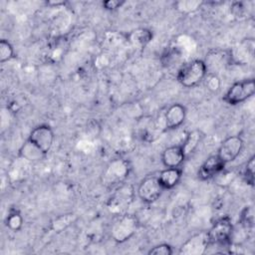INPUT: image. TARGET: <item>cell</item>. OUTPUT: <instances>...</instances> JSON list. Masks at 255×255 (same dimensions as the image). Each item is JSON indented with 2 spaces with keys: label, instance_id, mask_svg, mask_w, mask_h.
<instances>
[{
  "label": "cell",
  "instance_id": "6",
  "mask_svg": "<svg viewBox=\"0 0 255 255\" xmlns=\"http://www.w3.org/2000/svg\"><path fill=\"white\" fill-rule=\"evenodd\" d=\"M210 246L207 231H201L189 237L179 248L180 255H201Z\"/></svg>",
  "mask_w": 255,
  "mask_h": 255
},
{
  "label": "cell",
  "instance_id": "2",
  "mask_svg": "<svg viewBox=\"0 0 255 255\" xmlns=\"http://www.w3.org/2000/svg\"><path fill=\"white\" fill-rule=\"evenodd\" d=\"M138 228L137 218L131 214L120 215L112 224L111 237L117 243H124L131 238Z\"/></svg>",
  "mask_w": 255,
  "mask_h": 255
},
{
  "label": "cell",
  "instance_id": "11",
  "mask_svg": "<svg viewBox=\"0 0 255 255\" xmlns=\"http://www.w3.org/2000/svg\"><path fill=\"white\" fill-rule=\"evenodd\" d=\"M160 158L164 167H180L186 156L180 144H173L162 150Z\"/></svg>",
  "mask_w": 255,
  "mask_h": 255
},
{
  "label": "cell",
  "instance_id": "15",
  "mask_svg": "<svg viewBox=\"0 0 255 255\" xmlns=\"http://www.w3.org/2000/svg\"><path fill=\"white\" fill-rule=\"evenodd\" d=\"M46 152H44L37 144L28 138L18 149V156L29 162L40 161L46 156Z\"/></svg>",
  "mask_w": 255,
  "mask_h": 255
},
{
  "label": "cell",
  "instance_id": "14",
  "mask_svg": "<svg viewBox=\"0 0 255 255\" xmlns=\"http://www.w3.org/2000/svg\"><path fill=\"white\" fill-rule=\"evenodd\" d=\"M133 190L132 187L128 184H122L116 190L114 195L110 200V206L118 210L127 208L132 199Z\"/></svg>",
  "mask_w": 255,
  "mask_h": 255
},
{
  "label": "cell",
  "instance_id": "16",
  "mask_svg": "<svg viewBox=\"0 0 255 255\" xmlns=\"http://www.w3.org/2000/svg\"><path fill=\"white\" fill-rule=\"evenodd\" d=\"M156 176L163 189H172L179 183L182 170L180 167H165Z\"/></svg>",
  "mask_w": 255,
  "mask_h": 255
},
{
  "label": "cell",
  "instance_id": "19",
  "mask_svg": "<svg viewBox=\"0 0 255 255\" xmlns=\"http://www.w3.org/2000/svg\"><path fill=\"white\" fill-rule=\"evenodd\" d=\"M24 223V219L21 215V213L17 210H12L10 213L7 215L5 219V224L6 226L11 230V231H19Z\"/></svg>",
  "mask_w": 255,
  "mask_h": 255
},
{
  "label": "cell",
  "instance_id": "24",
  "mask_svg": "<svg viewBox=\"0 0 255 255\" xmlns=\"http://www.w3.org/2000/svg\"><path fill=\"white\" fill-rule=\"evenodd\" d=\"M173 253L172 247L169 244L161 243L153 246L147 252L148 255H171Z\"/></svg>",
  "mask_w": 255,
  "mask_h": 255
},
{
  "label": "cell",
  "instance_id": "3",
  "mask_svg": "<svg viewBox=\"0 0 255 255\" xmlns=\"http://www.w3.org/2000/svg\"><path fill=\"white\" fill-rule=\"evenodd\" d=\"M255 83L253 79L239 81L230 86L222 100L231 106H236L247 101L254 95Z\"/></svg>",
  "mask_w": 255,
  "mask_h": 255
},
{
  "label": "cell",
  "instance_id": "10",
  "mask_svg": "<svg viewBox=\"0 0 255 255\" xmlns=\"http://www.w3.org/2000/svg\"><path fill=\"white\" fill-rule=\"evenodd\" d=\"M226 166V163L217 155L208 156L200 165L197 176L200 180H208L220 174Z\"/></svg>",
  "mask_w": 255,
  "mask_h": 255
},
{
  "label": "cell",
  "instance_id": "27",
  "mask_svg": "<svg viewBox=\"0 0 255 255\" xmlns=\"http://www.w3.org/2000/svg\"><path fill=\"white\" fill-rule=\"evenodd\" d=\"M123 4H124V2H123V1L108 0V1H104V2H103V7H104L106 10L113 11V10H116V9L120 8Z\"/></svg>",
  "mask_w": 255,
  "mask_h": 255
},
{
  "label": "cell",
  "instance_id": "5",
  "mask_svg": "<svg viewBox=\"0 0 255 255\" xmlns=\"http://www.w3.org/2000/svg\"><path fill=\"white\" fill-rule=\"evenodd\" d=\"M164 189L160 185L156 175H149L144 177L138 184L136 193L138 198L146 203L150 204L155 202L161 195Z\"/></svg>",
  "mask_w": 255,
  "mask_h": 255
},
{
  "label": "cell",
  "instance_id": "20",
  "mask_svg": "<svg viewBox=\"0 0 255 255\" xmlns=\"http://www.w3.org/2000/svg\"><path fill=\"white\" fill-rule=\"evenodd\" d=\"M203 4L202 1L197 0H186V1H178L174 4V7L182 12V13H190L197 10Z\"/></svg>",
  "mask_w": 255,
  "mask_h": 255
},
{
  "label": "cell",
  "instance_id": "12",
  "mask_svg": "<svg viewBox=\"0 0 255 255\" xmlns=\"http://www.w3.org/2000/svg\"><path fill=\"white\" fill-rule=\"evenodd\" d=\"M128 174V167L123 160L116 159L111 162L105 173V179L108 184H120Z\"/></svg>",
  "mask_w": 255,
  "mask_h": 255
},
{
  "label": "cell",
  "instance_id": "8",
  "mask_svg": "<svg viewBox=\"0 0 255 255\" xmlns=\"http://www.w3.org/2000/svg\"><path fill=\"white\" fill-rule=\"evenodd\" d=\"M28 139L37 144L44 152L48 153L53 145L55 134L50 126L40 125L31 130Z\"/></svg>",
  "mask_w": 255,
  "mask_h": 255
},
{
  "label": "cell",
  "instance_id": "4",
  "mask_svg": "<svg viewBox=\"0 0 255 255\" xmlns=\"http://www.w3.org/2000/svg\"><path fill=\"white\" fill-rule=\"evenodd\" d=\"M233 224L229 216H222L216 219L207 231L210 245H225L232 238Z\"/></svg>",
  "mask_w": 255,
  "mask_h": 255
},
{
  "label": "cell",
  "instance_id": "17",
  "mask_svg": "<svg viewBox=\"0 0 255 255\" xmlns=\"http://www.w3.org/2000/svg\"><path fill=\"white\" fill-rule=\"evenodd\" d=\"M153 38V33L147 28H137L128 34V42L135 48H144Z\"/></svg>",
  "mask_w": 255,
  "mask_h": 255
},
{
  "label": "cell",
  "instance_id": "25",
  "mask_svg": "<svg viewBox=\"0 0 255 255\" xmlns=\"http://www.w3.org/2000/svg\"><path fill=\"white\" fill-rule=\"evenodd\" d=\"M241 221L245 227L253 226L254 215H253V208L251 206H246L241 212Z\"/></svg>",
  "mask_w": 255,
  "mask_h": 255
},
{
  "label": "cell",
  "instance_id": "22",
  "mask_svg": "<svg viewBox=\"0 0 255 255\" xmlns=\"http://www.w3.org/2000/svg\"><path fill=\"white\" fill-rule=\"evenodd\" d=\"M74 218H75V215L72 213L61 215L60 217L55 219V221L52 224V227L56 231H61L65 229L69 224H71L74 221Z\"/></svg>",
  "mask_w": 255,
  "mask_h": 255
},
{
  "label": "cell",
  "instance_id": "26",
  "mask_svg": "<svg viewBox=\"0 0 255 255\" xmlns=\"http://www.w3.org/2000/svg\"><path fill=\"white\" fill-rule=\"evenodd\" d=\"M206 87L212 91V92H216L219 87H220V81H219V78L214 75V74H210L207 76V79H206Z\"/></svg>",
  "mask_w": 255,
  "mask_h": 255
},
{
  "label": "cell",
  "instance_id": "21",
  "mask_svg": "<svg viewBox=\"0 0 255 255\" xmlns=\"http://www.w3.org/2000/svg\"><path fill=\"white\" fill-rule=\"evenodd\" d=\"M14 57V49L11 43L6 40L2 39L0 41V62L5 63L10 61Z\"/></svg>",
  "mask_w": 255,
  "mask_h": 255
},
{
  "label": "cell",
  "instance_id": "18",
  "mask_svg": "<svg viewBox=\"0 0 255 255\" xmlns=\"http://www.w3.org/2000/svg\"><path fill=\"white\" fill-rule=\"evenodd\" d=\"M203 137V134L200 130L198 129H194V130H191L189 132L186 133V136L185 138L183 139V141L180 143L182 149H183V152L186 156V158L194 152V150L197 148L198 144L200 143L201 139Z\"/></svg>",
  "mask_w": 255,
  "mask_h": 255
},
{
  "label": "cell",
  "instance_id": "13",
  "mask_svg": "<svg viewBox=\"0 0 255 255\" xmlns=\"http://www.w3.org/2000/svg\"><path fill=\"white\" fill-rule=\"evenodd\" d=\"M137 132L144 141H152L159 134L160 130L156 122L150 117H142L137 122Z\"/></svg>",
  "mask_w": 255,
  "mask_h": 255
},
{
  "label": "cell",
  "instance_id": "23",
  "mask_svg": "<svg viewBox=\"0 0 255 255\" xmlns=\"http://www.w3.org/2000/svg\"><path fill=\"white\" fill-rule=\"evenodd\" d=\"M254 166H255V156L253 155L247 160L243 170V177L245 181L250 185L254 184Z\"/></svg>",
  "mask_w": 255,
  "mask_h": 255
},
{
  "label": "cell",
  "instance_id": "9",
  "mask_svg": "<svg viewBox=\"0 0 255 255\" xmlns=\"http://www.w3.org/2000/svg\"><path fill=\"white\" fill-rule=\"evenodd\" d=\"M186 108L178 103L169 106L163 115V128L165 130L179 128L185 121Z\"/></svg>",
  "mask_w": 255,
  "mask_h": 255
},
{
  "label": "cell",
  "instance_id": "7",
  "mask_svg": "<svg viewBox=\"0 0 255 255\" xmlns=\"http://www.w3.org/2000/svg\"><path fill=\"white\" fill-rule=\"evenodd\" d=\"M243 146L244 141L240 136L231 135L221 142L216 154L227 164L239 156Z\"/></svg>",
  "mask_w": 255,
  "mask_h": 255
},
{
  "label": "cell",
  "instance_id": "1",
  "mask_svg": "<svg viewBox=\"0 0 255 255\" xmlns=\"http://www.w3.org/2000/svg\"><path fill=\"white\" fill-rule=\"evenodd\" d=\"M207 75L204 61L195 59L183 64L177 71L176 80L184 88H193L201 83Z\"/></svg>",
  "mask_w": 255,
  "mask_h": 255
},
{
  "label": "cell",
  "instance_id": "28",
  "mask_svg": "<svg viewBox=\"0 0 255 255\" xmlns=\"http://www.w3.org/2000/svg\"><path fill=\"white\" fill-rule=\"evenodd\" d=\"M46 5L50 6V7H60V6H65L66 5V1H62V0H49V1H46Z\"/></svg>",
  "mask_w": 255,
  "mask_h": 255
}]
</instances>
